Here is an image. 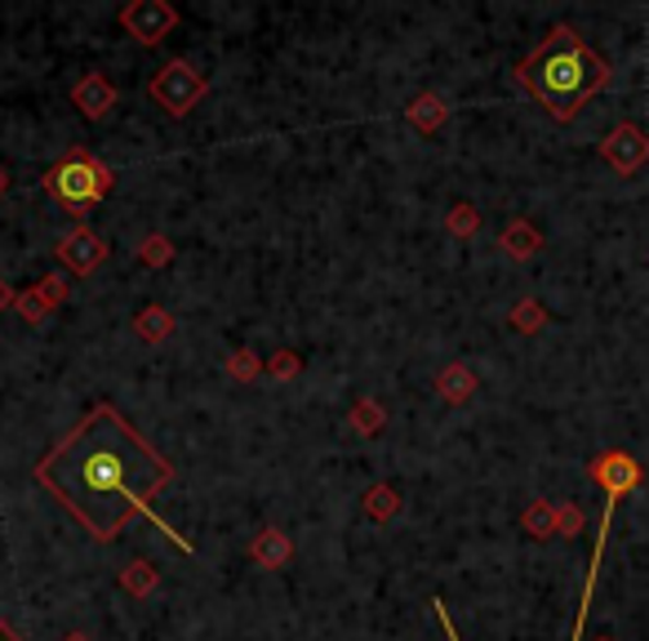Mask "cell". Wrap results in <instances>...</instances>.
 I'll return each instance as SVG.
<instances>
[{
  "instance_id": "obj_1",
  "label": "cell",
  "mask_w": 649,
  "mask_h": 641,
  "mask_svg": "<svg viewBox=\"0 0 649 641\" xmlns=\"http://www.w3.org/2000/svg\"><path fill=\"white\" fill-rule=\"evenodd\" d=\"M36 486L50 499H58V508L72 512V521H80L94 544L121 540L130 521L147 517L178 553H191L183 534L152 512V499L165 486H174V464L152 450V442L112 401L85 410L72 433H63L41 455Z\"/></svg>"
},
{
  "instance_id": "obj_2",
  "label": "cell",
  "mask_w": 649,
  "mask_h": 641,
  "mask_svg": "<svg viewBox=\"0 0 649 641\" xmlns=\"http://www.w3.org/2000/svg\"><path fill=\"white\" fill-rule=\"evenodd\" d=\"M516 80L548 107L552 121H574L583 112V102L605 89L609 63L574 32V28H552L548 41L538 45L520 67Z\"/></svg>"
},
{
  "instance_id": "obj_3",
  "label": "cell",
  "mask_w": 649,
  "mask_h": 641,
  "mask_svg": "<svg viewBox=\"0 0 649 641\" xmlns=\"http://www.w3.org/2000/svg\"><path fill=\"white\" fill-rule=\"evenodd\" d=\"M640 464L627 455V450H605L592 459V481L605 490V512H601V534H596V553H592V566H587V584H583V597H579V623H574V641H583V628H587V610H592V593H596V571H601V557H605V534H609V521H614V503L623 495H631L640 486Z\"/></svg>"
},
{
  "instance_id": "obj_4",
  "label": "cell",
  "mask_w": 649,
  "mask_h": 641,
  "mask_svg": "<svg viewBox=\"0 0 649 641\" xmlns=\"http://www.w3.org/2000/svg\"><path fill=\"white\" fill-rule=\"evenodd\" d=\"M45 192L63 205V209H72V214H85V209H94L98 200H107L112 196V187H117V174L107 170L94 152H85V148H76V152H67L58 165H50L45 170Z\"/></svg>"
},
{
  "instance_id": "obj_5",
  "label": "cell",
  "mask_w": 649,
  "mask_h": 641,
  "mask_svg": "<svg viewBox=\"0 0 649 641\" xmlns=\"http://www.w3.org/2000/svg\"><path fill=\"white\" fill-rule=\"evenodd\" d=\"M147 94H152V102L161 107L165 117H174V121H183L191 107L205 98V76L187 63V58H169L156 76H152V85H147Z\"/></svg>"
},
{
  "instance_id": "obj_6",
  "label": "cell",
  "mask_w": 649,
  "mask_h": 641,
  "mask_svg": "<svg viewBox=\"0 0 649 641\" xmlns=\"http://www.w3.org/2000/svg\"><path fill=\"white\" fill-rule=\"evenodd\" d=\"M178 23L183 19H178V10L169 6V0H130V6L121 10V28L139 45H161Z\"/></svg>"
},
{
  "instance_id": "obj_7",
  "label": "cell",
  "mask_w": 649,
  "mask_h": 641,
  "mask_svg": "<svg viewBox=\"0 0 649 641\" xmlns=\"http://www.w3.org/2000/svg\"><path fill=\"white\" fill-rule=\"evenodd\" d=\"M54 254H58V263H63L72 276H94V272L107 263V241H102L94 228L76 224L67 237H58Z\"/></svg>"
},
{
  "instance_id": "obj_8",
  "label": "cell",
  "mask_w": 649,
  "mask_h": 641,
  "mask_svg": "<svg viewBox=\"0 0 649 641\" xmlns=\"http://www.w3.org/2000/svg\"><path fill=\"white\" fill-rule=\"evenodd\" d=\"M117 98H121L117 85L107 80L102 72H85V76L72 85V107H76L85 121H102V117L117 107Z\"/></svg>"
},
{
  "instance_id": "obj_9",
  "label": "cell",
  "mask_w": 649,
  "mask_h": 641,
  "mask_svg": "<svg viewBox=\"0 0 649 641\" xmlns=\"http://www.w3.org/2000/svg\"><path fill=\"white\" fill-rule=\"evenodd\" d=\"M289 557H294V540H289L280 525H263V530L254 534V544H250V562H254V566L280 571Z\"/></svg>"
},
{
  "instance_id": "obj_10",
  "label": "cell",
  "mask_w": 649,
  "mask_h": 641,
  "mask_svg": "<svg viewBox=\"0 0 649 641\" xmlns=\"http://www.w3.org/2000/svg\"><path fill=\"white\" fill-rule=\"evenodd\" d=\"M405 117H409V126L418 134H437L446 126V117H450V107H446L441 94H414L409 107H405Z\"/></svg>"
},
{
  "instance_id": "obj_11",
  "label": "cell",
  "mask_w": 649,
  "mask_h": 641,
  "mask_svg": "<svg viewBox=\"0 0 649 641\" xmlns=\"http://www.w3.org/2000/svg\"><path fill=\"white\" fill-rule=\"evenodd\" d=\"M174 312L169 307H161V303H152V307H143L139 316H134V335L143 339V344H165L169 335H174Z\"/></svg>"
},
{
  "instance_id": "obj_12",
  "label": "cell",
  "mask_w": 649,
  "mask_h": 641,
  "mask_svg": "<svg viewBox=\"0 0 649 641\" xmlns=\"http://www.w3.org/2000/svg\"><path fill=\"white\" fill-rule=\"evenodd\" d=\"M437 392H441L450 405H463V401L476 392V374H472L463 361H450V366L437 374Z\"/></svg>"
},
{
  "instance_id": "obj_13",
  "label": "cell",
  "mask_w": 649,
  "mask_h": 641,
  "mask_svg": "<svg viewBox=\"0 0 649 641\" xmlns=\"http://www.w3.org/2000/svg\"><path fill=\"white\" fill-rule=\"evenodd\" d=\"M348 427H352V433H361V437H378L383 427H387L383 401H378V396H361V401L352 405V414H348Z\"/></svg>"
},
{
  "instance_id": "obj_14",
  "label": "cell",
  "mask_w": 649,
  "mask_h": 641,
  "mask_svg": "<svg viewBox=\"0 0 649 641\" xmlns=\"http://www.w3.org/2000/svg\"><path fill=\"white\" fill-rule=\"evenodd\" d=\"M605 156L618 165V170H631L636 161H645V143H640V134L636 130H614L609 139H605Z\"/></svg>"
},
{
  "instance_id": "obj_15",
  "label": "cell",
  "mask_w": 649,
  "mask_h": 641,
  "mask_svg": "<svg viewBox=\"0 0 649 641\" xmlns=\"http://www.w3.org/2000/svg\"><path fill=\"white\" fill-rule=\"evenodd\" d=\"M361 508H365L370 521H392V517L400 512V490H396L392 481H374V486L365 490Z\"/></svg>"
},
{
  "instance_id": "obj_16",
  "label": "cell",
  "mask_w": 649,
  "mask_h": 641,
  "mask_svg": "<svg viewBox=\"0 0 649 641\" xmlns=\"http://www.w3.org/2000/svg\"><path fill=\"white\" fill-rule=\"evenodd\" d=\"M121 588L130 593V597H152L156 588H161V571L152 566V562H143V557H134L125 571H121Z\"/></svg>"
},
{
  "instance_id": "obj_17",
  "label": "cell",
  "mask_w": 649,
  "mask_h": 641,
  "mask_svg": "<svg viewBox=\"0 0 649 641\" xmlns=\"http://www.w3.org/2000/svg\"><path fill=\"white\" fill-rule=\"evenodd\" d=\"M503 250H507L512 259H529V254L538 250V232H534L529 224H520V219H516V224L503 232Z\"/></svg>"
},
{
  "instance_id": "obj_18",
  "label": "cell",
  "mask_w": 649,
  "mask_h": 641,
  "mask_svg": "<svg viewBox=\"0 0 649 641\" xmlns=\"http://www.w3.org/2000/svg\"><path fill=\"white\" fill-rule=\"evenodd\" d=\"M169 259H174V241L165 232H152V237L139 241V263L143 268H165Z\"/></svg>"
},
{
  "instance_id": "obj_19",
  "label": "cell",
  "mask_w": 649,
  "mask_h": 641,
  "mask_svg": "<svg viewBox=\"0 0 649 641\" xmlns=\"http://www.w3.org/2000/svg\"><path fill=\"white\" fill-rule=\"evenodd\" d=\"M263 370H267V366H263V361H258V357H254L250 348H241V352H232V361H228V374H232L237 383H254V379H258Z\"/></svg>"
},
{
  "instance_id": "obj_20",
  "label": "cell",
  "mask_w": 649,
  "mask_h": 641,
  "mask_svg": "<svg viewBox=\"0 0 649 641\" xmlns=\"http://www.w3.org/2000/svg\"><path fill=\"white\" fill-rule=\"evenodd\" d=\"M14 312H19V316H23V320H28V326H41V320H45V316H50V312H54V307H50V303H45V298H41V290H36V285H32V290H28V294H19V303H14Z\"/></svg>"
},
{
  "instance_id": "obj_21",
  "label": "cell",
  "mask_w": 649,
  "mask_h": 641,
  "mask_svg": "<svg viewBox=\"0 0 649 641\" xmlns=\"http://www.w3.org/2000/svg\"><path fill=\"white\" fill-rule=\"evenodd\" d=\"M446 224H450L454 237H472V232L481 228V214H476V205H454Z\"/></svg>"
},
{
  "instance_id": "obj_22",
  "label": "cell",
  "mask_w": 649,
  "mask_h": 641,
  "mask_svg": "<svg viewBox=\"0 0 649 641\" xmlns=\"http://www.w3.org/2000/svg\"><path fill=\"white\" fill-rule=\"evenodd\" d=\"M298 370H302V361H298V352H289V348H280V352L267 361V374H272L276 383H280V379H294Z\"/></svg>"
},
{
  "instance_id": "obj_23",
  "label": "cell",
  "mask_w": 649,
  "mask_h": 641,
  "mask_svg": "<svg viewBox=\"0 0 649 641\" xmlns=\"http://www.w3.org/2000/svg\"><path fill=\"white\" fill-rule=\"evenodd\" d=\"M512 326L516 330H538V326H543V307H538V303H520L512 312Z\"/></svg>"
},
{
  "instance_id": "obj_24",
  "label": "cell",
  "mask_w": 649,
  "mask_h": 641,
  "mask_svg": "<svg viewBox=\"0 0 649 641\" xmlns=\"http://www.w3.org/2000/svg\"><path fill=\"white\" fill-rule=\"evenodd\" d=\"M36 290H41V298H45V303H50L54 312H58V307H63V298H67V281H63L58 272H54V276H45V281H41Z\"/></svg>"
},
{
  "instance_id": "obj_25",
  "label": "cell",
  "mask_w": 649,
  "mask_h": 641,
  "mask_svg": "<svg viewBox=\"0 0 649 641\" xmlns=\"http://www.w3.org/2000/svg\"><path fill=\"white\" fill-rule=\"evenodd\" d=\"M525 525L538 534V540H548V530H552V517H548V508H529V512H525Z\"/></svg>"
},
{
  "instance_id": "obj_26",
  "label": "cell",
  "mask_w": 649,
  "mask_h": 641,
  "mask_svg": "<svg viewBox=\"0 0 649 641\" xmlns=\"http://www.w3.org/2000/svg\"><path fill=\"white\" fill-rule=\"evenodd\" d=\"M431 610H437V619H441V628H446V637H450V641H463V637H459V628H454V619H450V610H446V601H441V597H437V601H431Z\"/></svg>"
},
{
  "instance_id": "obj_27",
  "label": "cell",
  "mask_w": 649,
  "mask_h": 641,
  "mask_svg": "<svg viewBox=\"0 0 649 641\" xmlns=\"http://www.w3.org/2000/svg\"><path fill=\"white\" fill-rule=\"evenodd\" d=\"M14 303H19V294H14V285H10L6 276H0V316H6V312H10Z\"/></svg>"
},
{
  "instance_id": "obj_28",
  "label": "cell",
  "mask_w": 649,
  "mask_h": 641,
  "mask_svg": "<svg viewBox=\"0 0 649 641\" xmlns=\"http://www.w3.org/2000/svg\"><path fill=\"white\" fill-rule=\"evenodd\" d=\"M0 641H28V637H23L14 623H6V619H0Z\"/></svg>"
},
{
  "instance_id": "obj_29",
  "label": "cell",
  "mask_w": 649,
  "mask_h": 641,
  "mask_svg": "<svg viewBox=\"0 0 649 641\" xmlns=\"http://www.w3.org/2000/svg\"><path fill=\"white\" fill-rule=\"evenodd\" d=\"M10 192V165H0V196Z\"/></svg>"
},
{
  "instance_id": "obj_30",
  "label": "cell",
  "mask_w": 649,
  "mask_h": 641,
  "mask_svg": "<svg viewBox=\"0 0 649 641\" xmlns=\"http://www.w3.org/2000/svg\"><path fill=\"white\" fill-rule=\"evenodd\" d=\"M63 641H94V637H89V632H67Z\"/></svg>"
}]
</instances>
